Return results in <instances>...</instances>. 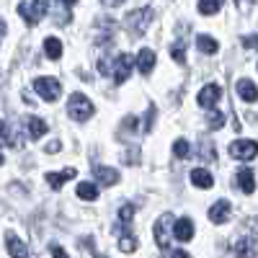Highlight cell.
I'll use <instances>...</instances> for the list:
<instances>
[{"mask_svg": "<svg viewBox=\"0 0 258 258\" xmlns=\"http://www.w3.org/2000/svg\"><path fill=\"white\" fill-rule=\"evenodd\" d=\"M155 68V52L153 49H142L140 52V73L142 75H150V70Z\"/></svg>", "mask_w": 258, "mask_h": 258, "instance_id": "e0dca14e", "label": "cell"}, {"mask_svg": "<svg viewBox=\"0 0 258 258\" xmlns=\"http://www.w3.org/2000/svg\"><path fill=\"white\" fill-rule=\"evenodd\" d=\"M47 8H49V0H29V3L18 6V13H21V18H24L29 26H36L39 21L47 16Z\"/></svg>", "mask_w": 258, "mask_h": 258, "instance_id": "7a4b0ae2", "label": "cell"}, {"mask_svg": "<svg viewBox=\"0 0 258 258\" xmlns=\"http://www.w3.org/2000/svg\"><path fill=\"white\" fill-rule=\"evenodd\" d=\"M238 186H240L245 194H253V191H255V176H253L250 168L238 170Z\"/></svg>", "mask_w": 258, "mask_h": 258, "instance_id": "9a60e30c", "label": "cell"}, {"mask_svg": "<svg viewBox=\"0 0 258 258\" xmlns=\"http://www.w3.org/2000/svg\"><path fill=\"white\" fill-rule=\"evenodd\" d=\"M3 36H6V21L0 18V41H3Z\"/></svg>", "mask_w": 258, "mask_h": 258, "instance_id": "8d00e7d4", "label": "cell"}, {"mask_svg": "<svg viewBox=\"0 0 258 258\" xmlns=\"http://www.w3.org/2000/svg\"><path fill=\"white\" fill-rule=\"evenodd\" d=\"M119 248H121L124 253H132V250L137 248V243H135V235L124 232V235H121V243H119Z\"/></svg>", "mask_w": 258, "mask_h": 258, "instance_id": "d4e9b609", "label": "cell"}, {"mask_svg": "<svg viewBox=\"0 0 258 258\" xmlns=\"http://www.w3.org/2000/svg\"><path fill=\"white\" fill-rule=\"evenodd\" d=\"M250 230H253V235L258 238V217H253V220H250Z\"/></svg>", "mask_w": 258, "mask_h": 258, "instance_id": "836d02e7", "label": "cell"}, {"mask_svg": "<svg viewBox=\"0 0 258 258\" xmlns=\"http://www.w3.org/2000/svg\"><path fill=\"white\" fill-rule=\"evenodd\" d=\"M191 183L199 186V188H212V186H214V178H212L209 170L197 168V170H191Z\"/></svg>", "mask_w": 258, "mask_h": 258, "instance_id": "4fadbf2b", "label": "cell"}, {"mask_svg": "<svg viewBox=\"0 0 258 258\" xmlns=\"http://www.w3.org/2000/svg\"><path fill=\"white\" fill-rule=\"evenodd\" d=\"M170 230H173V217H170V214H163V217L155 222V227H153L155 243H158V248L163 253L170 250Z\"/></svg>", "mask_w": 258, "mask_h": 258, "instance_id": "277c9868", "label": "cell"}, {"mask_svg": "<svg viewBox=\"0 0 258 258\" xmlns=\"http://www.w3.org/2000/svg\"><path fill=\"white\" fill-rule=\"evenodd\" d=\"M59 147H62V145H59V140H54V142H49V145H47V153H57Z\"/></svg>", "mask_w": 258, "mask_h": 258, "instance_id": "d6a6232c", "label": "cell"}, {"mask_svg": "<svg viewBox=\"0 0 258 258\" xmlns=\"http://www.w3.org/2000/svg\"><path fill=\"white\" fill-rule=\"evenodd\" d=\"M199 158H202V160H207V163H212L214 158H217V155H214L212 142H202V147H199Z\"/></svg>", "mask_w": 258, "mask_h": 258, "instance_id": "484cf974", "label": "cell"}, {"mask_svg": "<svg viewBox=\"0 0 258 258\" xmlns=\"http://www.w3.org/2000/svg\"><path fill=\"white\" fill-rule=\"evenodd\" d=\"M232 253H235V255H255V243H253V240H248V238H243V240L235 243Z\"/></svg>", "mask_w": 258, "mask_h": 258, "instance_id": "44dd1931", "label": "cell"}, {"mask_svg": "<svg viewBox=\"0 0 258 258\" xmlns=\"http://www.w3.org/2000/svg\"><path fill=\"white\" fill-rule=\"evenodd\" d=\"M230 155L235 160H253L258 155V142H253V140H238V142H232L230 145Z\"/></svg>", "mask_w": 258, "mask_h": 258, "instance_id": "8992f818", "label": "cell"}, {"mask_svg": "<svg viewBox=\"0 0 258 258\" xmlns=\"http://www.w3.org/2000/svg\"><path fill=\"white\" fill-rule=\"evenodd\" d=\"M44 52H47L49 59H59V57H62V41H59L57 36H49V39L44 41Z\"/></svg>", "mask_w": 258, "mask_h": 258, "instance_id": "d6986e66", "label": "cell"}, {"mask_svg": "<svg viewBox=\"0 0 258 258\" xmlns=\"http://www.w3.org/2000/svg\"><path fill=\"white\" fill-rule=\"evenodd\" d=\"M68 114L75 119V121H85L93 116V103L85 98L83 93H73L70 101H68Z\"/></svg>", "mask_w": 258, "mask_h": 258, "instance_id": "3957f363", "label": "cell"}, {"mask_svg": "<svg viewBox=\"0 0 258 258\" xmlns=\"http://www.w3.org/2000/svg\"><path fill=\"white\" fill-rule=\"evenodd\" d=\"M75 173H78L75 168H64V170H59V173H47V183L57 191V188H62L64 183H68L70 178H75Z\"/></svg>", "mask_w": 258, "mask_h": 258, "instance_id": "7c38bea8", "label": "cell"}, {"mask_svg": "<svg viewBox=\"0 0 258 258\" xmlns=\"http://www.w3.org/2000/svg\"><path fill=\"white\" fill-rule=\"evenodd\" d=\"M222 8V0H199V13L204 16H212Z\"/></svg>", "mask_w": 258, "mask_h": 258, "instance_id": "603a6c76", "label": "cell"}, {"mask_svg": "<svg viewBox=\"0 0 258 258\" xmlns=\"http://www.w3.org/2000/svg\"><path fill=\"white\" fill-rule=\"evenodd\" d=\"M6 145L11 147V145H16V142L11 140V129L6 126V121L0 119V147H6Z\"/></svg>", "mask_w": 258, "mask_h": 258, "instance_id": "4316f807", "label": "cell"}, {"mask_svg": "<svg viewBox=\"0 0 258 258\" xmlns=\"http://www.w3.org/2000/svg\"><path fill=\"white\" fill-rule=\"evenodd\" d=\"M150 21H153V8H140V11L126 13V18H124V26H126V31L132 34L135 39H140V36L147 31Z\"/></svg>", "mask_w": 258, "mask_h": 258, "instance_id": "6da1fadb", "label": "cell"}, {"mask_svg": "<svg viewBox=\"0 0 258 258\" xmlns=\"http://www.w3.org/2000/svg\"><path fill=\"white\" fill-rule=\"evenodd\" d=\"M170 57H173L178 64H183V62H186V54H183V41H178L176 47H170Z\"/></svg>", "mask_w": 258, "mask_h": 258, "instance_id": "83f0119b", "label": "cell"}, {"mask_svg": "<svg viewBox=\"0 0 258 258\" xmlns=\"http://www.w3.org/2000/svg\"><path fill=\"white\" fill-rule=\"evenodd\" d=\"M93 176L103 183V186H114V183H119V173H116V170L114 168H93Z\"/></svg>", "mask_w": 258, "mask_h": 258, "instance_id": "5bb4252c", "label": "cell"}, {"mask_svg": "<svg viewBox=\"0 0 258 258\" xmlns=\"http://www.w3.org/2000/svg\"><path fill=\"white\" fill-rule=\"evenodd\" d=\"M235 91H238V96H240L243 101H248V103L258 101V88L253 85V80H248V78H243V80L235 83Z\"/></svg>", "mask_w": 258, "mask_h": 258, "instance_id": "30bf717a", "label": "cell"}, {"mask_svg": "<svg viewBox=\"0 0 258 258\" xmlns=\"http://www.w3.org/2000/svg\"><path fill=\"white\" fill-rule=\"evenodd\" d=\"M197 47H199V52H204V54H214L220 49V44L214 41L212 36H207V34H199L197 36Z\"/></svg>", "mask_w": 258, "mask_h": 258, "instance_id": "ac0fdd59", "label": "cell"}, {"mask_svg": "<svg viewBox=\"0 0 258 258\" xmlns=\"http://www.w3.org/2000/svg\"><path fill=\"white\" fill-rule=\"evenodd\" d=\"M44 132H47V121L39 119V116H29V135H31L34 140H39Z\"/></svg>", "mask_w": 258, "mask_h": 258, "instance_id": "ffe728a7", "label": "cell"}, {"mask_svg": "<svg viewBox=\"0 0 258 258\" xmlns=\"http://www.w3.org/2000/svg\"><path fill=\"white\" fill-rule=\"evenodd\" d=\"M253 3H255V0H235V6H238L243 13H245V11H250V8H253Z\"/></svg>", "mask_w": 258, "mask_h": 258, "instance_id": "1f68e13d", "label": "cell"}, {"mask_svg": "<svg viewBox=\"0 0 258 258\" xmlns=\"http://www.w3.org/2000/svg\"><path fill=\"white\" fill-rule=\"evenodd\" d=\"M34 91L44 98V101H57L59 96H62V85H59V80L57 78H36L34 80Z\"/></svg>", "mask_w": 258, "mask_h": 258, "instance_id": "5b68a950", "label": "cell"}, {"mask_svg": "<svg viewBox=\"0 0 258 258\" xmlns=\"http://www.w3.org/2000/svg\"><path fill=\"white\" fill-rule=\"evenodd\" d=\"M0 165H3V155H0Z\"/></svg>", "mask_w": 258, "mask_h": 258, "instance_id": "74e56055", "label": "cell"}, {"mask_svg": "<svg viewBox=\"0 0 258 258\" xmlns=\"http://www.w3.org/2000/svg\"><path fill=\"white\" fill-rule=\"evenodd\" d=\"M243 47H245V49H258V34L243 36Z\"/></svg>", "mask_w": 258, "mask_h": 258, "instance_id": "4dcf8cb0", "label": "cell"}, {"mask_svg": "<svg viewBox=\"0 0 258 258\" xmlns=\"http://www.w3.org/2000/svg\"><path fill=\"white\" fill-rule=\"evenodd\" d=\"M103 3H106V6H109V8H114V6H121V3H124V0H103Z\"/></svg>", "mask_w": 258, "mask_h": 258, "instance_id": "e575fe53", "label": "cell"}, {"mask_svg": "<svg viewBox=\"0 0 258 258\" xmlns=\"http://www.w3.org/2000/svg\"><path fill=\"white\" fill-rule=\"evenodd\" d=\"M173 155H176V158H186V155H188V142H186V140H176Z\"/></svg>", "mask_w": 258, "mask_h": 258, "instance_id": "f1b7e54d", "label": "cell"}, {"mask_svg": "<svg viewBox=\"0 0 258 258\" xmlns=\"http://www.w3.org/2000/svg\"><path fill=\"white\" fill-rule=\"evenodd\" d=\"M207 121H209V126H212V129H220V126L225 124V114H220V111H212Z\"/></svg>", "mask_w": 258, "mask_h": 258, "instance_id": "f546056e", "label": "cell"}, {"mask_svg": "<svg viewBox=\"0 0 258 258\" xmlns=\"http://www.w3.org/2000/svg\"><path fill=\"white\" fill-rule=\"evenodd\" d=\"M129 73H132V57L129 54H116V68H114V83H124L129 78Z\"/></svg>", "mask_w": 258, "mask_h": 258, "instance_id": "ba28073f", "label": "cell"}, {"mask_svg": "<svg viewBox=\"0 0 258 258\" xmlns=\"http://www.w3.org/2000/svg\"><path fill=\"white\" fill-rule=\"evenodd\" d=\"M220 98H222V88H220V85H214V83L204 85V88L199 91V106H204V109H212V106H217Z\"/></svg>", "mask_w": 258, "mask_h": 258, "instance_id": "52a82bcc", "label": "cell"}, {"mask_svg": "<svg viewBox=\"0 0 258 258\" xmlns=\"http://www.w3.org/2000/svg\"><path fill=\"white\" fill-rule=\"evenodd\" d=\"M78 197L85 199V202H93V199L98 197V188H96L93 183H80V186H78Z\"/></svg>", "mask_w": 258, "mask_h": 258, "instance_id": "7402d4cb", "label": "cell"}, {"mask_svg": "<svg viewBox=\"0 0 258 258\" xmlns=\"http://www.w3.org/2000/svg\"><path fill=\"white\" fill-rule=\"evenodd\" d=\"M173 235H176V240L181 243H188L191 240V235H194V222L188 217H181L173 222Z\"/></svg>", "mask_w": 258, "mask_h": 258, "instance_id": "8fae6325", "label": "cell"}, {"mask_svg": "<svg viewBox=\"0 0 258 258\" xmlns=\"http://www.w3.org/2000/svg\"><path fill=\"white\" fill-rule=\"evenodd\" d=\"M75 3H78V0H59L62 8H70V6H75Z\"/></svg>", "mask_w": 258, "mask_h": 258, "instance_id": "d590c367", "label": "cell"}, {"mask_svg": "<svg viewBox=\"0 0 258 258\" xmlns=\"http://www.w3.org/2000/svg\"><path fill=\"white\" fill-rule=\"evenodd\" d=\"M132 217H135V207H132V204H124V207L119 209V222H121V225H129V222H132Z\"/></svg>", "mask_w": 258, "mask_h": 258, "instance_id": "cb8c5ba5", "label": "cell"}, {"mask_svg": "<svg viewBox=\"0 0 258 258\" xmlns=\"http://www.w3.org/2000/svg\"><path fill=\"white\" fill-rule=\"evenodd\" d=\"M230 202L227 199H220L217 204H212V209H209V220L214 222V225H222V222H227V217H230Z\"/></svg>", "mask_w": 258, "mask_h": 258, "instance_id": "9c48e42d", "label": "cell"}, {"mask_svg": "<svg viewBox=\"0 0 258 258\" xmlns=\"http://www.w3.org/2000/svg\"><path fill=\"white\" fill-rule=\"evenodd\" d=\"M6 248H8L11 255H26V253H29V248L18 240L16 232H8V235H6Z\"/></svg>", "mask_w": 258, "mask_h": 258, "instance_id": "2e32d148", "label": "cell"}]
</instances>
